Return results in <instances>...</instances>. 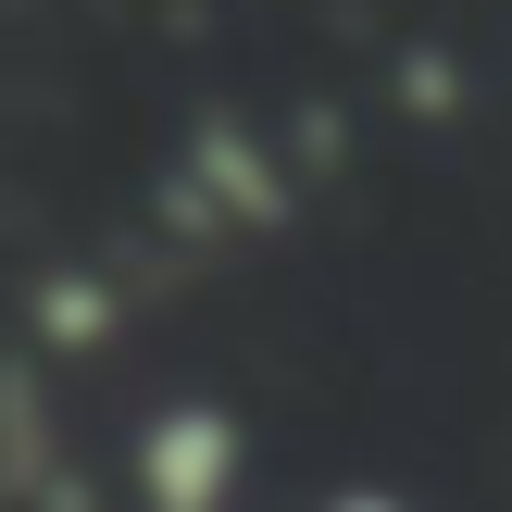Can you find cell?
<instances>
[{"instance_id":"cell-1","label":"cell","mask_w":512,"mask_h":512,"mask_svg":"<svg viewBox=\"0 0 512 512\" xmlns=\"http://www.w3.org/2000/svg\"><path fill=\"white\" fill-rule=\"evenodd\" d=\"M125 488L138 512H238L250 500V425L225 400H163L125 450Z\"/></svg>"},{"instance_id":"cell-3","label":"cell","mask_w":512,"mask_h":512,"mask_svg":"<svg viewBox=\"0 0 512 512\" xmlns=\"http://www.w3.org/2000/svg\"><path fill=\"white\" fill-rule=\"evenodd\" d=\"M175 213H188V225H275V163H263V138L200 125L188 175H175Z\"/></svg>"},{"instance_id":"cell-2","label":"cell","mask_w":512,"mask_h":512,"mask_svg":"<svg viewBox=\"0 0 512 512\" xmlns=\"http://www.w3.org/2000/svg\"><path fill=\"white\" fill-rule=\"evenodd\" d=\"M63 400H50V375L38 363H0V500L13 512H50V500H75V475H63Z\"/></svg>"},{"instance_id":"cell-4","label":"cell","mask_w":512,"mask_h":512,"mask_svg":"<svg viewBox=\"0 0 512 512\" xmlns=\"http://www.w3.org/2000/svg\"><path fill=\"white\" fill-rule=\"evenodd\" d=\"M325 512H413V500H400V488H338Z\"/></svg>"}]
</instances>
